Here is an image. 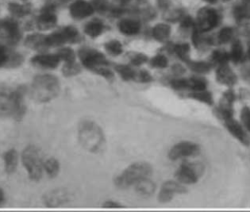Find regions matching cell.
<instances>
[{
  "label": "cell",
  "instance_id": "22",
  "mask_svg": "<svg viewBox=\"0 0 250 212\" xmlns=\"http://www.w3.org/2000/svg\"><path fill=\"white\" fill-rule=\"evenodd\" d=\"M140 195H150L155 190L154 183L148 178L143 179L134 185Z\"/></svg>",
  "mask_w": 250,
  "mask_h": 212
},
{
  "label": "cell",
  "instance_id": "9",
  "mask_svg": "<svg viewBox=\"0 0 250 212\" xmlns=\"http://www.w3.org/2000/svg\"><path fill=\"white\" fill-rule=\"evenodd\" d=\"M58 23L56 15V7L53 4H48L43 7L40 15L37 18L34 26L41 31L51 30Z\"/></svg>",
  "mask_w": 250,
  "mask_h": 212
},
{
  "label": "cell",
  "instance_id": "44",
  "mask_svg": "<svg viewBox=\"0 0 250 212\" xmlns=\"http://www.w3.org/2000/svg\"><path fill=\"white\" fill-rule=\"evenodd\" d=\"M91 5L95 11L102 13L108 8V0H92Z\"/></svg>",
  "mask_w": 250,
  "mask_h": 212
},
{
  "label": "cell",
  "instance_id": "39",
  "mask_svg": "<svg viewBox=\"0 0 250 212\" xmlns=\"http://www.w3.org/2000/svg\"><path fill=\"white\" fill-rule=\"evenodd\" d=\"M130 63L134 66H140L148 62V57L143 53H134L129 56Z\"/></svg>",
  "mask_w": 250,
  "mask_h": 212
},
{
  "label": "cell",
  "instance_id": "27",
  "mask_svg": "<svg viewBox=\"0 0 250 212\" xmlns=\"http://www.w3.org/2000/svg\"><path fill=\"white\" fill-rule=\"evenodd\" d=\"M115 71L124 81H132L135 78L136 72L129 65L119 64L115 67Z\"/></svg>",
  "mask_w": 250,
  "mask_h": 212
},
{
  "label": "cell",
  "instance_id": "14",
  "mask_svg": "<svg viewBox=\"0 0 250 212\" xmlns=\"http://www.w3.org/2000/svg\"><path fill=\"white\" fill-rule=\"evenodd\" d=\"M216 80L221 85L232 87L237 83V77L230 67L225 64L218 66L216 71Z\"/></svg>",
  "mask_w": 250,
  "mask_h": 212
},
{
  "label": "cell",
  "instance_id": "51",
  "mask_svg": "<svg viewBox=\"0 0 250 212\" xmlns=\"http://www.w3.org/2000/svg\"><path fill=\"white\" fill-rule=\"evenodd\" d=\"M205 2H208V3H215L218 0H204Z\"/></svg>",
  "mask_w": 250,
  "mask_h": 212
},
{
  "label": "cell",
  "instance_id": "54",
  "mask_svg": "<svg viewBox=\"0 0 250 212\" xmlns=\"http://www.w3.org/2000/svg\"><path fill=\"white\" fill-rule=\"evenodd\" d=\"M245 2H250V0H243Z\"/></svg>",
  "mask_w": 250,
  "mask_h": 212
},
{
  "label": "cell",
  "instance_id": "26",
  "mask_svg": "<svg viewBox=\"0 0 250 212\" xmlns=\"http://www.w3.org/2000/svg\"><path fill=\"white\" fill-rule=\"evenodd\" d=\"M173 51L183 62H190V45L187 43L177 44L173 47Z\"/></svg>",
  "mask_w": 250,
  "mask_h": 212
},
{
  "label": "cell",
  "instance_id": "4",
  "mask_svg": "<svg viewBox=\"0 0 250 212\" xmlns=\"http://www.w3.org/2000/svg\"><path fill=\"white\" fill-rule=\"evenodd\" d=\"M21 161L30 180L39 181L44 172V160L40 149L35 146H28L21 153Z\"/></svg>",
  "mask_w": 250,
  "mask_h": 212
},
{
  "label": "cell",
  "instance_id": "35",
  "mask_svg": "<svg viewBox=\"0 0 250 212\" xmlns=\"http://www.w3.org/2000/svg\"><path fill=\"white\" fill-rule=\"evenodd\" d=\"M233 15L237 21H242L250 17V8L246 5H239L234 8Z\"/></svg>",
  "mask_w": 250,
  "mask_h": 212
},
{
  "label": "cell",
  "instance_id": "13",
  "mask_svg": "<svg viewBox=\"0 0 250 212\" xmlns=\"http://www.w3.org/2000/svg\"><path fill=\"white\" fill-rule=\"evenodd\" d=\"M93 7L85 0H77L72 2L69 7L71 16L74 20H81L88 18L94 13Z\"/></svg>",
  "mask_w": 250,
  "mask_h": 212
},
{
  "label": "cell",
  "instance_id": "38",
  "mask_svg": "<svg viewBox=\"0 0 250 212\" xmlns=\"http://www.w3.org/2000/svg\"><path fill=\"white\" fill-rule=\"evenodd\" d=\"M23 62V58L20 53H10L7 68H17Z\"/></svg>",
  "mask_w": 250,
  "mask_h": 212
},
{
  "label": "cell",
  "instance_id": "32",
  "mask_svg": "<svg viewBox=\"0 0 250 212\" xmlns=\"http://www.w3.org/2000/svg\"><path fill=\"white\" fill-rule=\"evenodd\" d=\"M106 52L112 56H119L123 53V48L121 42L118 40H111L105 45Z\"/></svg>",
  "mask_w": 250,
  "mask_h": 212
},
{
  "label": "cell",
  "instance_id": "49",
  "mask_svg": "<svg viewBox=\"0 0 250 212\" xmlns=\"http://www.w3.org/2000/svg\"><path fill=\"white\" fill-rule=\"evenodd\" d=\"M72 0H58V2H59L60 4H65L68 2H71Z\"/></svg>",
  "mask_w": 250,
  "mask_h": 212
},
{
  "label": "cell",
  "instance_id": "42",
  "mask_svg": "<svg viewBox=\"0 0 250 212\" xmlns=\"http://www.w3.org/2000/svg\"><path fill=\"white\" fill-rule=\"evenodd\" d=\"M10 53H9L7 47L0 44V68H2V67L7 68Z\"/></svg>",
  "mask_w": 250,
  "mask_h": 212
},
{
  "label": "cell",
  "instance_id": "25",
  "mask_svg": "<svg viewBox=\"0 0 250 212\" xmlns=\"http://www.w3.org/2000/svg\"><path fill=\"white\" fill-rule=\"evenodd\" d=\"M229 54V60H231L233 63H239L242 62L244 56V49L242 43L239 41H235L231 47L230 53Z\"/></svg>",
  "mask_w": 250,
  "mask_h": 212
},
{
  "label": "cell",
  "instance_id": "30",
  "mask_svg": "<svg viewBox=\"0 0 250 212\" xmlns=\"http://www.w3.org/2000/svg\"><path fill=\"white\" fill-rule=\"evenodd\" d=\"M189 68H191L193 72L204 74L210 72L211 68V64L205 62H188Z\"/></svg>",
  "mask_w": 250,
  "mask_h": 212
},
{
  "label": "cell",
  "instance_id": "50",
  "mask_svg": "<svg viewBox=\"0 0 250 212\" xmlns=\"http://www.w3.org/2000/svg\"><path fill=\"white\" fill-rule=\"evenodd\" d=\"M128 1H129V0H117V2L120 3V4H125Z\"/></svg>",
  "mask_w": 250,
  "mask_h": 212
},
{
  "label": "cell",
  "instance_id": "43",
  "mask_svg": "<svg viewBox=\"0 0 250 212\" xmlns=\"http://www.w3.org/2000/svg\"><path fill=\"white\" fill-rule=\"evenodd\" d=\"M171 85L174 89L177 90V91L188 89V79H175L171 82Z\"/></svg>",
  "mask_w": 250,
  "mask_h": 212
},
{
  "label": "cell",
  "instance_id": "47",
  "mask_svg": "<svg viewBox=\"0 0 250 212\" xmlns=\"http://www.w3.org/2000/svg\"><path fill=\"white\" fill-rule=\"evenodd\" d=\"M174 72H176V74H182L185 72V69L182 66L175 65L173 68Z\"/></svg>",
  "mask_w": 250,
  "mask_h": 212
},
{
  "label": "cell",
  "instance_id": "52",
  "mask_svg": "<svg viewBox=\"0 0 250 212\" xmlns=\"http://www.w3.org/2000/svg\"><path fill=\"white\" fill-rule=\"evenodd\" d=\"M247 58L250 60V46L249 47L248 51H247Z\"/></svg>",
  "mask_w": 250,
  "mask_h": 212
},
{
  "label": "cell",
  "instance_id": "41",
  "mask_svg": "<svg viewBox=\"0 0 250 212\" xmlns=\"http://www.w3.org/2000/svg\"><path fill=\"white\" fill-rule=\"evenodd\" d=\"M153 80L150 73L146 70H141L136 72L134 81H138L141 83H149Z\"/></svg>",
  "mask_w": 250,
  "mask_h": 212
},
{
  "label": "cell",
  "instance_id": "33",
  "mask_svg": "<svg viewBox=\"0 0 250 212\" xmlns=\"http://www.w3.org/2000/svg\"><path fill=\"white\" fill-rule=\"evenodd\" d=\"M81 68L80 64L76 63V62L71 63H65L62 68V72L64 77H74L81 72Z\"/></svg>",
  "mask_w": 250,
  "mask_h": 212
},
{
  "label": "cell",
  "instance_id": "23",
  "mask_svg": "<svg viewBox=\"0 0 250 212\" xmlns=\"http://www.w3.org/2000/svg\"><path fill=\"white\" fill-rule=\"evenodd\" d=\"M44 166V171L51 178H54L59 173V161L54 157H50V158H48V159L44 161V166Z\"/></svg>",
  "mask_w": 250,
  "mask_h": 212
},
{
  "label": "cell",
  "instance_id": "34",
  "mask_svg": "<svg viewBox=\"0 0 250 212\" xmlns=\"http://www.w3.org/2000/svg\"><path fill=\"white\" fill-rule=\"evenodd\" d=\"M188 89L191 91H201L207 88V83L204 79L198 78V77H192L188 79Z\"/></svg>",
  "mask_w": 250,
  "mask_h": 212
},
{
  "label": "cell",
  "instance_id": "10",
  "mask_svg": "<svg viewBox=\"0 0 250 212\" xmlns=\"http://www.w3.org/2000/svg\"><path fill=\"white\" fill-rule=\"evenodd\" d=\"M200 153V147L194 142H181L175 145L170 149L169 158L172 161L184 158V157H194Z\"/></svg>",
  "mask_w": 250,
  "mask_h": 212
},
{
  "label": "cell",
  "instance_id": "19",
  "mask_svg": "<svg viewBox=\"0 0 250 212\" xmlns=\"http://www.w3.org/2000/svg\"><path fill=\"white\" fill-rule=\"evenodd\" d=\"M8 11L13 17L21 19L31 13L32 5L30 3L20 4L17 2H10L8 4Z\"/></svg>",
  "mask_w": 250,
  "mask_h": 212
},
{
  "label": "cell",
  "instance_id": "18",
  "mask_svg": "<svg viewBox=\"0 0 250 212\" xmlns=\"http://www.w3.org/2000/svg\"><path fill=\"white\" fill-rule=\"evenodd\" d=\"M119 29L122 34L131 36L140 32L141 25L136 20L126 19L120 21L119 23Z\"/></svg>",
  "mask_w": 250,
  "mask_h": 212
},
{
  "label": "cell",
  "instance_id": "16",
  "mask_svg": "<svg viewBox=\"0 0 250 212\" xmlns=\"http://www.w3.org/2000/svg\"><path fill=\"white\" fill-rule=\"evenodd\" d=\"M46 35L42 34H32L28 35L25 39V45L29 49L37 51H44L48 49L45 42Z\"/></svg>",
  "mask_w": 250,
  "mask_h": 212
},
{
  "label": "cell",
  "instance_id": "1",
  "mask_svg": "<svg viewBox=\"0 0 250 212\" xmlns=\"http://www.w3.org/2000/svg\"><path fill=\"white\" fill-rule=\"evenodd\" d=\"M24 96L22 87H0V119L21 120L26 110Z\"/></svg>",
  "mask_w": 250,
  "mask_h": 212
},
{
  "label": "cell",
  "instance_id": "8",
  "mask_svg": "<svg viewBox=\"0 0 250 212\" xmlns=\"http://www.w3.org/2000/svg\"><path fill=\"white\" fill-rule=\"evenodd\" d=\"M218 12L214 9L204 7L198 12L195 28L201 33L210 31L218 25Z\"/></svg>",
  "mask_w": 250,
  "mask_h": 212
},
{
  "label": "cell",
  "instance_id": "37",
  "mask_svg": "<svg viewBox=\"0 0 250 212\" xmlns=\"http://www.w3.org/2000/svg\"><path fill=\"white\" fill-rule=\"evenodd\" d=\"M150 64L153 68H166L168 65V61L166 56L158 54L151 59Z\"/></svg>",
  "mask_w": 250,
  "mask_h": 212
},
{
  "label": "cell",
  "instance_id": "17",
  "mask_svg": "<svg viewBox=\"0 0 250 212\" xmlns=\"http://www.w3.org/2000/svg\"><path fill=\"white\" fill-rule=\"evenodd\" d=\"M19 154L15 148H11L3 154L5 171L7 174H13L17 170L19 165Z\"/></svg>",
  "mask_w": 250,
  "mask_h": 212
},
{
  "label": "cell",
  "instance_id": "48",
  "mask_svg": "<svg viewBox=\"0 0 250 212\" xmlns=\"http://www.w3.org/2000/svg\"><path fill=\"white\" fill-rule=\"evenodd\" d=\"M5 200L4 191H2V189H0V205L3 204Z\"/></svg>",
  "mask_w": 250,
  "mask_h": 212
},
{
  "label": "cell",
  "instance_id": "6",
  "mask_svg": "<svg viewBox=\"0 0 250 212\" xmlns=\"http://www.w3.org/2000/svg\"><path fill=\"white\" fill-rule=\"evenodd\" d=\"M79 57L84 67L90 70H97L98 68L108 64L107 60L102 53L96 49H83L79 52Z\"/></svg>",
  "mask_w": 250,
  "mask_h": 212
},
{
  "label": "cell",
  "instance_id": "53",
  "mask_svg": "<svg viewBox=\"0 0 250 212\" xmlns=\"http://www.w3.org/2000/svg\"><path fill=\"white\" fill-rule=\"evenodd\" d=\"M246 32H247L249 35H250V25H249L248 27L246 29Z\"/></svg>",
  "mask_w": 250,
  "mask_h": 212
},
{
  "label": "cell",
  "instance_id": "45",
  "mask_svg": "<svg viewBox=\"0 0 250 212\" xmlns=\"http://www.w3.org/2000/svg\"><path fill=\"white\" fill-rule=\"evenodd\" d=\"M173 194L167 191L166 189L161 188V191H160L159 192V196H158L159 201L161 202V203H163V204L168 203V202L171 201V200L173 199Z\"/></svg>",
  "mask_w": 250,
  "mask_h": 212
},
{
  "label": "cell",
  "instance_id": "5",
  "mask_svg": "<svg viewBox=\"0 0 250 212\" xmlns=\"http://www.w3.org/2000/svg\"><path fill=\"white\" fill-rule=\"evenodd\" d=\"M204 172L201 164L184 163L176 172V177L183 185H194Z\"/></svg>",
  "mask_w": 250,
  "mask_h": 212
},
{
  "label": "cell",
  "instance_id": "3",
  "mask_svg": "<svg viewBox=\"0 0 250 212\" xmlns=\"http://www.w3.org/2000/svg\"><path fill=\"white\" fill-rule=\"evenodd\" d=\"M152 173V167L146 162H137L126 168L115 179V185L119 189H125L135 185L143 179L148 178Z\"/></svg>",
  "mask_w": 250,
  "mask_h": 212
},
{
  "label": "cell",
  "instance_id": "11",
  "mask_svg": "<svg viewBox=\"0 0 250 212\" xmlns=\"http://www.w3.org/2000/svg\"><path fill=\"white\" fill-rule=\"evenodd\" d=\"M225 126L228 129V131L232 135L239 141L241 143L248 147L250 145V138L246 133V129L241 123H238L234 119L233 116L228 117L227 119H223Z\"/></svg>",
  "mask_w": 250,
  "mask_h": 212
},
{
  "label": "cell",
  "instance_id": "31",
  "mask_svg": "<svg viewBox=\"0 0 250 212\" xmlns=\"http://www.w3.org/2000/svg\"><path fill=\"white\" fill-rule=\"evenodd\" d=\"M211 60L212 62L218 64V66L227 64V62H229V54L225 50L217 49L212 53Z\"/></svg>",
  "mask_w": 250,
  "mask_h": 212
},
{
  "label": "cell",
  "instance_id": "24",
  "mask_svg": "<svg viewBox=\"0 0 250 212\" xmlns=\"http://www.w3.org/2000/svg\"><path fill=\"white\" fill-rule=\"evenodd\" d=\"M189 97L193 100H197L199 102L204 103L208 105H213L214 99L212 94L207 90H201V91H194L188 95Z\"/></svg>",
  "mask_w": 250,
  "mask_h": 212
},
{
  "label": "cell",
  "instance_id": "15",
  "mask_svg": "<svg viewBox=\"0 0 250 212\" xmlns=\"http://www.w3.org/2000/svg\"><path fill=\"white\" fill-rule=\"evenodd\" d=\"M68 200V194L64 190H55L47 193L44 196L45 205L49 208H56Z\"/></svg>",
  "mask_w": 250,
  "mask_h": 212
},
{
  "label": "cell",
  "instance_id": "20",
  "mask_svg": "<svg viewBox=\"0 0 250 212\" xmlns=\"http://www.w3.org/2000/svg\"><path fill=\"white\" fill-rule=\"evenodd\" d=\"M152 34L155 40L160 42H165L171 34V27L167 24L159 23L153 27Z\"/></svg>",
  "mask_w": 250,
  "mask_h": 212
},
{
  "label": "cell",
  "instance_id": "36",
  "mask_svg": "<svg viewBox=\"0 0 250 212\" xmlns=\"http://www.w3.org/2000/svg\"><path fill=\"white\" fill-rule=\"evenodd\" d=\"M233 30L232 28L225 27L219 31L217 36V42L219 44H226L229 42L233 38Z\"/></svg>",
  "mask_w": 250,
  "mask_h": 212
},
{
  "label": "cell",
  "instance_id": "40",
  "mask_svg": "<svg viewBox=\"0 0 250 212\" xmlns=\"http://www.w3.org/2000/svg\"><path fill=\"white\" fill-rule=\"evenodd\" d=\"M241 120L244 127L250 132V107L245 106L241 111Z\"/></svg>",
  "mask_w": 250,
  "mask_h": 212
},
{
  "label": "cell",
  "instance_id": "21",
  "mask_svg": "<svg viewBox=\"0 0 250 212\" xmlns=\"http://www.w3.org/2000/svg\"><path fill=\"white\" fill-rule=\"evenodd\" d=\"M104 26L101 21H91L86 24L84 27L85 34L90 38L95 39L100 36L104 32Z\"/></svg>",
  "mask_w": 250,
  "mask_h": 212
},
{
  "label": "cell",
  "instance_id": "2",
  "mask_svg": "<svg viewBox=\"0 0 250 212\" xmlns=\"http://www.w3.org/2000/svg\"><path fill=\"white\" fill-rule=\"evenodd\" d=\"M61 84L58 77L51 74L39 75L33 80L30 96L39 103H48L58 97Z\"/></svg>",
  "mask_w": 250,
  "mask_h": 212
},
{
  "label": "cell",
  "instance_id": "29",
  "mask_svg": "<svg viewBox=\"0 0 250 212\" xmlns=\"http://www.w3.org/2000/svg\"><path fill=\"white\" fill-rule=\"evenodd\" d=\"M57 55L61 60V62H64V63H71L76 62V53L74 50L69 47H63L60 49L57 53Z\"/></svg>",
  "mask_w": 250,
  "mask_h": 212
},
{
  "label": "cell",
  "instance_id": "12",
  "mask_svg": "<svg viewBox=\"0 0 250 212\" xmlns=\"http://www.w3.org/2000/svg\"><path fill=\"white\" fill-rule=\"evenodd\" d=\"M30 62L33 65L36 66L38 68H44V69H54L58 68L61 60L58 56L50 53H40L34 56L30 60Z\"/></svg>",
  "mask_w": 250,
  "mask_h": 212
},
{
  "label": "cell",
  "instance_id": "7",
  "mask_svg": "<svg viewBox=\"0 0 250 212\" xmlns=\"http://www.w3.org/2000/svg\"><path fill=\"white\" fill-rule=\"evenodd\" d=\"M0 37L7 43L16 45L21 39V31L20 25L15 19H4L0 20Z\"/></svg>",
  "mask_w": 250,
  "mask_h": 212
},
{
  "label": "cell",
  "instance_id": "28",
  "mask_svg": "<svg viewBox=\"0 0 250 212\" xmlns=\"http://www.w3.org/2000/svg\"><path fill=\"white\" fill-rule=\"evenodd\" d=\"M162 189H166L169 192L172 193L174 195L176 194H185L187 192V189L181 183L176 181H167L161 187Z\"/></svg>",
  "mask_w": 250,
  "mask_h": 212
},
{
  "label": "cell",
  "instance_id": "46",
  "mask_svg": "<svg viewBox=\"0 0 250 212\" xmlns=\"http://www.w3.org/2000/svg\"><path fill=\"white\" fill-rule=\"evenodd\" d=\"M104 208H123V206L121 204L117 203L115 201H112V200H109L106 201V203H104Z\"/></svg>",
  "mask_w": 250,
  "mask_h": 212
}]
</instances>
